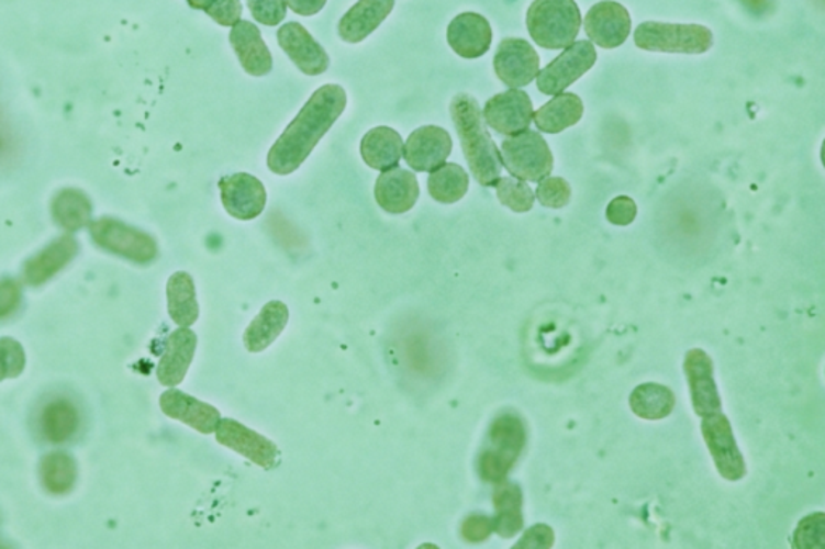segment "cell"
<instances>
[{
  "instance_id": "6da1fadb",
  "label": "cell",
  "mask_w": 825,
  "mask_h": 549,
  "mask_svg": "<svg viewBox=\"0 0 825 549\" xmlns=\"http://www.w3.org/2000/svg\"><path fill=\"white\" fill-rule=\"evenodd\" d=\"M347 105L342 86L326 85L310 97L268 154V168L286 176L302 167L321 137L339 120Z\"/></svg>"
},
{
  "instance_id": "7a4b0ae2",
  "label": "cell",
  "mask_w": 825,
  "mask_h": 549,
  "mask_svg": "<svg viewBox=\"0 0 825 549\" xmlns=\"http://www.w3.org/2000/svg\"><path fill=\"white\" fill-rule=\"evenodd\" d=\"M450 115L476 181L484 188H495L502 175V155L487 131L478 100L468 94L455 96L450 103Z\"/></svg>"
},
{
  "instance_id": "3957f363",
  "label": "cell",
  "mask_w": 825,
  "mask_h": 549,
  "mask_svg": "<svg viewBox=\"0 0 825 549\" xmlns=\"http://www.w3.org/2000/svg\"><path fill=\"white\" fill-rule=\"evenodd\" d=\"M526 444L524 421L516 413L500 414L490 426L484 448L479 455V475L490 483H499L509 478Z\"/></svg>"
},
{
  "instance_id": "277c9868",
  "label": "cell",
  "mask_w": 825,
  "mask_h": 549,
  "mask_svg": "<svg viewBox=\"0 0 825 549\" xmlns=\"http://www.w3.org/2000/svg\"><path fill=\"white\" fill-rule=\"evenodd\" d=\"M527 30L537 46L558 51L575 43L581 31V10L576 0H534L527 10Z\"/></svg>"
},
{
  "instance_id": "5b68a950",
  "label": "cell",
  "mask_w": 825,
  "mask_h": 549,
  "mask_svg": "<svg viewBox=\"0 0 825 549\" xmlns=\"http://www.w3.org/2000/svg\"><path fill=\"white\" fill-rule=\"evenodd\" d=\"M635 46L648 52L699 55L714 44L710 27L702 24L645 22L634 33Z\"/></svg>"
},
{
  "instance_id": "8992f818",
  "label": "cell",
  "mask_w": 825,
  "mask_h": 549,
  "mask_svg": "<svg viewBox=\"0 0 825 549\" xmlns=\"http://www.w3.org/2000/svg\"><path fill=\"white\" fill-rule=\"evenodd\" d=\"M89 233L98 247L137 265L157 260L158 245L154 237L115 217H100L89 223Z\"/></svg>"
},
{
  "instance_id": "52a82bcc",
  "label": "cell",
  "mask_w": 825,
  "mask_h": 549,
  "mask_svg": "<svg viewBox=\"0 0 825 549\" xmlns=\"http://www.w3.org/2000/svg\"><path fill=\"white\" fill-rule=\"evenodd\" d=\"M500 155L506 171L521 181H542L554 169L550 147L535 131L526 130L503 141Z\"/></svg>"
},
{
  "instance_id": "ba28073f",
  "label": "cell",
  "mask_w": 825,
  "mask_h": 549,
  "mask_svg": "<svg viewBox=\"0 0 825 549\" xmlns=\"http://www.w3.org/2000/svg\"><path fill=\"white\" fill-rule=\"evenodd\" d=\"M597 61V51L590 41H579L565 48L548 67L537 75V88L542 94H562L569 86L582 78Z\"/></svg>"
},
{
  "instance_id": "9c48e42d",
  "label": "cell",
  "mask_w": 825,
  "mask_h": 549,
  "mask_svg": "<svg viewBox=\"0 0 825 549\" xmlns=\"http://www.w3.org/2000/svg\"><path fill=\"white\" fill-rule=\"evenodd\" d=\"M702 434L721 478L731 482L744 479L747 475V464L738 450L731 421L723 413L704 416Z\"/></svg>"
},
{
  "instance_id": "30bf717a",
  "label": "cell",
  "mask_w": 825,
  "mask_h": 549,
  "mask_svg": "<svg viewBox=\"0 0 825 549\" xmlns=\"http://www.w3.org/2000/svg\"><path fill=\"white\" fill-rule=\"evenodd\" d=\"M215 432L219 444L243 455L261 469L269 471V469L278 468L281 462V451L278 445L272 444L265 435L248 429L239 421L221 419Z\"/></svg>"
},
{
  "instance_id": "8fae6325",
  "label": "cell",
  "mask_w": 825,
  "mask_h": 549,
  "mask_svg": "<svg viewBox=\"0 0 825 549\" xmlns=\"http://www.w3.org/2000/svg\"><path fill=\"white\" fill-rule=\"evenodd\" d=\"M493 68L503 85L510 89H520L537 78L540 58L526 40L509 37L497 48Z\"/></svg>"
},
{
  "instance_id": "7c38bea8",
  "label": "cell",
  "mask_w": 825,
  "mask_h": 549,
  "mask_svg": "<svg viewBox=\"0 0 825 549\" xmlns=\"http://www.w3.org/2000/svg\"><path fill=\"white\" fill-rule=\"evenodd\" d=\"M487 126L502 136H514L529 130L534 119V107L527 92L520 89L497 94L487 100L482 112Z\"/></svg>"
},
{
  "instance_id": "4fadbf2b",
  "label": "cell",
  "mask_w": 825,
  "mask_h": 549,
  "mask_svg": "<svg viewBox=\"0 0 825 549\" xmlns=\"http://www.w3.org/2000/svg\"><path fill=\"white\" fill-rule=\"evenodd\" d=\"M583 27L589 40L597 46L616 48L623 46L629 37L631 15L623 3L603 0L587 12Z\"/></svg>"
},
{
  "instance_id": "5bb4252c",
  "label": "cell",
  "mask_w": 825,
  "mask_h": 549,
  "mask_svg": "<svg viewBox=\"0 0 825 549\" xmlns=\"http://www.w3.org/2000/svg\"><path fill=\"white\" fill-rule=\"evenodd\" d=\"M219 188L224 209L236 220H255L267 206V189L260 179L247 172L226 176L221 179Z\"/></svg>"
},
{
  "instance_id": "9a60e30c",
  "label": "cell",
  "mask_w": 825,
  "mask_h": 549,
  "mask_svg": "<svg viewBox=\"0 0 825 549\" xmlns=\"http://www.w3.org/2000/svg\"><path fill=\"white\" fill-rule=\"evenodd\" d=\"M687 382L690 386L693 411L696 416L704 417L711 414L723 413L720 390L714 381L713 359L700 348H693L685 355L683 361Z\"/></svg>"
},
{
  "instance_id": "2e32d148",
  "label": "cell",
  "mask_w": 825,
  "mask_h": 549,
  "mask_svg": "<svg viewBox=\"0 0 825 549\" xmlns=\"http://www.w3.org/2000/svg\"><path fill=\"white\" fill-rule=\"evenodd\" d=\"M451 137L444 127L421 126L403 144V158L414 171L431 172L451 154Z\"/></svg>"
},
{
  "instance_id": "e0dca14e",
  "label": "cell",
  "mask_w": 825,
  "mask_h": 549,
  "mask_svg": "<svg viewBox=\"0 0 825 549\" xmlns=\"http://www.w3.org/2000/svg\"><path fill=\"white\" fill-rule=\"evenodd\" d=\"M278 43L306 76H320L330 68V55L300 23L282 24L278 30Z\"/></svg>"
},
{
  "instance_id": "ac0fdd59",
  "label": "cell",
  "mask_w": 825,
  "mask_h": 549,
  "mask_svg": "<svg viewBox=\"0 0 825 549\" xmlns=\"http://www.w3.org/2000/svg\"><path fill=\"white\" fill-rule=\"evenodd\" d=\"M375 197L384 212L392 215L410 212L420 199L416 175L400 167L386 169L376 179Z\"/></svg>"
},
{
  "instance_id": "d6986e66",
  "label": "cell",
  "mask_w": 825,
  "mask_h": 549,
  "mask_svg": "<svg viewBox=\"0 0 825 549\" xmlns=\"http://www.w3.org/2000/svg\"><path fill=\"white\" fill-rule=\"evenodd\" d=\"M160 407L168 417L181 421L182 424L200 434H213L221 421L220 411L215 406L200 402L178 389L161 393Z\"/></svg>"
},
{
  "instance_id": "ffe728a7",
  "label": "cell",
  "mask_w": 825,
  "mask_h": 549,
  "mask_svg": "<svg viewBox=\"0 0 825 549\" xmlns=\"http://www.w3.org/2000/svg\"><path fill=\"white\" fill-rule=\"evenodd\" d=\"M447 41L460 57L479 58L489 52L492 27L479 13H461L448 24Z\"/></svg>"
},
{
  "instance_id": "44dd1931",
  "label": "cell",
  "mask_w": 825,
  "mask_h": 549,
  "mask_svg": "<svg viewBox=\"0 0 825 549\" xmlns=\"http://www.w3.org/2000/svg\"><path fill=\"white\" fill-rule=\"evenodd\" d=\"M197 348V335L189 327L175 330L167 338L165 351L157 366V379L161 385L176 386L185 381Z\"/></svg>"
},
{
  "instance_id": "7402d4cb",
  "label": "cell",
  "mask_w": 825,
  "mask_h": 549,
  "mask_svg": "<svg viewBox=\"0 0 825 549\" xmlns=\"http://www.w3.org/2000/svg\"><path fill=\"white\" fill-rule=\"evenodd\" d=\"M79 251L78 240L74 236H62L26 261L23 278L27 285H43L67 268Z\"/></svg>"
},
{
  "instance_id": "603a6c76",
  "label": "cell",
  "mask_w": 825,
  "mask_h": 549,
  "mask_svg": "<svg viewBox=\"0 0 825 549\" xmlns=\"http://www.w3.org/2000/svg\"><path fill=\"white\" fill-rule=\"evenodd\" d=\"M230 43L239 58L241 65L250 76H267L272 70L271 52L257 24L241 20L234 24Z\"/></svg>"
},
{
  "instance_id": "cb8c5ba5",
  "label": "cell",
  "mask_w": 825,
  "mask_h": 549,
  "mask_svg": "<svg viewBox=\"0 0 825 549\" xmlns=\"http://www.w3.org/2000/svg\"><path fill=\"white\" fill-rule=\"evenodd\" d=\"M393 5H395V0H358L342 16L339 36L345 43H361L388 19Z\"/></svg>"
},
{
  "instance_id": "d4e9b609",
  "label": "cell",
  "mask_w": 825,
  "mask_h": 549,
  "mask_svg": "<svg viewBox=\"0 0 825 549\" xmlns=\"http://www.w3.org/2000/svg\"><path fill=\"white\" fill-rule=\"evenodd\" d=\"M495 517L493 531L502 538H513L524 528L523 490L517 483L502 480L493 492Z\"/></svg>"
},
{
  "instance_id": "484cf974",
  "label": "cell",
  "mask_w": 825,
  "mask_h": 549,
  "mask_svg": "<svg viewBox=\"0 0 825 549\" xmlns=\"http://www.w3.org/2000/svg\"><path fill=\"white\" fill-rule=\"evenodd\" d=\"M360 152L369 168L386 171L399 167L403 157V139L392 127H375L365 134Z\"/></svg>"
},
{
  "instance_id": "4316f807",
  "label": "cell",
  "mask_w": 825,
  "mask_h": 549,
  "mask_svg": "<svg viewBox=\"0 0 825 549\" xmlns=\"http://www.w3.org/2000/svg\"><path fill=\"white\" fill-rule=\"evenodd\" d=\"M289 323V310L282 302H269L252 321L244 334V345L250 354H260L281 335Z\"/></svg>"
},
{
  "instance_id": "83f0119b",
  "label": "cell",
  "mask_w": 825,
  "mask_h": 549,
  "mask_svg": "<svg viewBox=\"0 0 825 549\" xmlns=\"http://www.w3.org/2000/svg\"><path fill=\"white\" fill-rule=\"evenodd\" d=\"M582 115L581 97L568 92V94L555 96L550 102L542 105L534 113L533 121L542 133L558 134L578 124L582 120Z\"/></svg>"
},
{
  "instance_id": "f1b7e54d",
  "label": "cell",
  "mask_w": 825,
  "mask_h": 549,
  "mask_svg": "<svg viewBox=\"0 0 825 549\" xmlns=\"http://www.w3.org/2000/svg\"><path fill=\"white\" fill-rule=\"evenodd\" d=\"M79 427L78 407L67 399H54L40 414V432L49 444H65Z\"/></svg>"
},
{
  "instance_id": "f546056e",
  "label": "cell",
  "mask_w": 825,
  "mask_h": 549,
  "mask_svg": "<svg viewBox=\"0 0 825 549\" xmlns=\"http://www.w3.org/2000/svg\"><path fill=\"white\" fill-rule=\"evenodd\" d=\"M168 313L178 326L191 327L199 320L194 279L188 272H175L167 284Z\"/></svg>"
},
{
  "instance_id": "4dcf8cb0",
  "label": "cell",
  "mask_w": 825,
  "mask_h": 549,
  "mask_svg": "<svg viewBox=\"0 0 825 549\" xmlns=\"http://www.w3.org/2000/svg\"><path fill=\"white\" fill-rule=\"evenodd\" d=\"M635 416L645 421H661L675 411L676 396L668 386L659 383H640L629 396Z\"/></svg>"
},
{
  "instance_id": "1f68e13d",
  "label": "cell",
  "mask_w": 825,
  "mask_h": 549,
  "mask_svg": "<svg viewBox=\"0 0 825 549\" xmlns=\"http://www.w3.org/2000/svg\"><path fill=\"white\" fill-rule=\"evenodd\" d=\"M52 217L62 229L76 233L91 223L92 203L85 192L78 189H65L55 195L52 202Z\"/></svg>"
},
{
  "instance_id": "d6a6232c",
  "label": "cell",
  "mask_w": 825,
  "mask_h": 549,
  "mask_svg": "<svg viewBox=\"0 0 825 549\" xmlns=\"http://www.w3.org/2000/svg\"><path fill=\"white\" fill-rule=\"evenodd\" d=\"M40 478L44 489L52 495H67L78 480V468L74 456L65 451H54L44 456L40 466Z\"/></svg>"
},
{
  "instance_id": "836d02e7",
  "label": "cell",
  "mask_w": 825,
  "mask_h": 549,
  "mask_svg": "<svg viewBox=\"0 0 825 549\" xmlns=\"http://www.w3.org/2000/svg\"><path fill=\"white\" fill-rule=\"evenodd\" d=\"M468 189V172L457 164L442 165V167L431 171L430 179H427V191H430L431 197L438 203H445V205L460 202Z\"/></svg>"
},
{
  "instance_id": "e575fe53",
  "label": "cell",
  "mask_w": 825,
  "mask_h": 549,
  "mask_svg": "<svg viewBox=\"0 0 825 549\" xmlns=\"http://www.w3.org/2000/svg\"><path fill=\"white\" fill-rule=\"evenodd\" d=\"M497 197L511 212L526 213L533 210L535 193L529 184L516 178H500L495 184Z\"/></svg>"
},
{
  "instance_id": "d590c367",
  "label": "cell",
  "mask_w": 825,
  "mask_h": 549,
  "mask_svg": "<svg viewBox=\"0 0 825 549\" xmlns=\"http://www.w3.org/2000/svg\"><path fill=\"white\" fill-rule=\"evenodd\" d=\"M26 368V355L15 338H0V382L16 379Z\"/></svg>"
},
{
  "instance_id": "8d00e7d4",
  "label": "cell",
  "mask_w": 825,
  "mask_h": 549,
  "mask_svg": "<svg viewBox=\"0 0 825 549\" xmlns=\"http://www.w3.org/2000/svg\"><path fill=\"white\" fill-rule=\"evenodd\" d=\"M825 517L823 513L810 514L796 527L793 534V548L820 549L824 548Z\"/></svg>"
},
{
  "instance_id": "74e56055",
  "label": "cell",
  "mask_w": 825,
  "mask_h": 549,
  "mask_svg": "<svg viewBox=\"0 0 825 549\" xmlns=\"http://www.w3.org/2000/svg\"><path fill=\"white\" fill-rule=\"evenodd\" d=\"M538 182H540V184H538L535 197H537L542 206L559 210L565 209V206L571 202V186H569V182L565 181V179L548 178L547 176V178H544Z\"/></svg>"
},
{
  "instance_id": "f35d334b",
  "label": "cell",
  "mask_w": 825,
  "mask_h": 549,
  "mask_svg": "<svg viewBox=\"0 0 825 549\" xmlns=\"http://www.w3.org/2000/svg\"><path fill=\"white\" fill-rule=\"evenodd\" d=\"M247 3L255 22L267 26H278L288 15L286 0H247Z\"/></svg>"
},
{
  "instance_id": "ab89813d",
  "label": "cell",
  "mask_w": 825,
  "mask_h": 549,
  "mask_svg": "<svg viewBox=\"0 0 825 549\" xmlns=\"http://www.w3.org/2000/svg\"><path fill=\"white\" fill-rule=\"evenodd\" d=\"M635 217H637V205L631 197H616L607 205L606 220L614 226H629Z\"/></svg>"
},
{
  "instance_id": "60d3db41",
  "label": "cell",
  "mask_w": 825,
  "mask_h": 549,
  "mask_svg": "<svg viewBox=\"0 0 825 549\" xmlns=\"http://www.w3.org/2000/svg\"><path fill=\"white\" fill-rule=\"evenodd\" d=\"M555 544V534L547 524H537L531 527L521 540L514 545V549H550Z\"/></svg>"
},
{
  "instance_id": "b9f144b4",
  "label": "cell",
  "mask_w": 825,
  "mask_h": 549,
  "mask_svg": "<svg viewBox=\"0 0 825 549\" xmlns=\"http://www.w3.org/2000/svg\"><path fill=\"white\" fill-rule=\"evenodd\" d=\"M205 13L221 26H234L243 16V3L241 0H219Z\"/></svg>"
},
{
  "instance_id": "7bdbcfd3",
  "label": "cell",
  "mask_w": 825,
  "mask_h": 549,
  "mask_svg": "<svg viewBox=\"0 0 825 549\" xmlns=\"http://www.w3.org/2000/svg\"><path fill=\"white\" fill-rule=\"evenodd\" d=\"M493 524L492 519L481 514H472L468 519L462 523L461 535L469 544H481L492 535Z\"/></svg>"
},
{
  "instance_id": "ee69618b",
  "label": "cell",
  "mask_w": 825,
  "mask_h": 549,
  "mask_svg": "<svg viewBox=\"0 0 825 549\" xmlns=\"http://www.w3.org/2000/svg\"><path fill=\"white\" fill-rule=\"evenodd\" d=\"M22 303V287L12 279L0 281V320L12 316Z\"/></svg>"
},
{
  "instance_id": "f6af8a7d",
  "label": "cell",
  "mask_w": 825,
  "mask_h": 549,
  "mask_svg": "<svg viewBox=\"0 0 825 549\" xmlns=\"http://www.w3.org/2000/svg\"><path fill=\"white\" fill-rule=\"evenodd\" d=\"M327 0H286L289 9L297 15L312 16L324 9Z\"/></svg>"
},
{
  "instance_id": "bcb514c9",
  "label": "cell",
  "mask_w": 825,
  "mask_h": 549,
  "mask_svg": "<svg viewBox=\"0 0 825 549\" xmlns=\"http://www.w3.org/2000/svg\"><path fill=\"white\" fill-rule=\"evenodd\" d=\"M186 2H188L189 5L192 7V9L203 10V12H207V10L212 9V7L215 5L219 0H186Z\"/></svg>"
}]
</instances>
